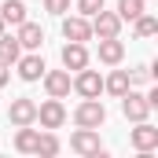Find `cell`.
<instances>
[{"instance_id":"obj_1","label":"cell","mask_w":158,"mask_h":158,"mask_svg":"<svg viewBox=\"0 0 158 158\" xmlns=\"http://www.w3.org/2000/svg\"><path fill=\"white\" fill-rule=\"evenodd\" d=\"M103 121H107V107H103L99 96L96 99H81L74 107V125H81V129H103Z\"/></svg>"},{"instance_id":"obj_2","label":"cell","mask_w":158,"mask_h":158,"mask_svg":"<svg viewBox=\"0 0 158 158\" xmlns=\"http://www.w3.org/2000/svg\"><path fill=\"white\" fill-rule=\"evenodd\" d=\"M70 88L77 92L81 99H96V96L103 92V77H99V70L81 66V70H74V77H70Z\"/></svg>"},{"instance_id":"obj_3","label":"cell","mask_w":158,"mask_h":158,"mask_svg":"<svg viewBox=\"0 0 158 158\" xmlns=\"http://www.w3.org/2000/svg\"><path fill=\"white\" fill-rule=\"evenodd\" d=\"M70 151H77L81 158H96V155H103L99 129H81V125H77V132L70 136Z\"/></svg>"},{"instance_id":"obj_4","label":"cell","mask_w":158,"mask_h":158,"mask_svg":"<svg viewBox=\"0 0 158 158\" xmlns=\"http://www.w3.org/2000/svg\"><path fill=\"white\" fill-rule=\"evenodd\" d=\"M118 99H121V114L132 121V125H136V121H147L151 110H155V107L147 103V96H143V92H132V88H129L125 96H118Z\"/></svg>"},{"instance_id":"obj_5","label":"cell","mask_w":158,"mask_h":158,"mask_svg":"<svg viewBox=\"0 0 158 158\" xmlns=\"http://www.w3.org/2000/svg\"><path fill=\"white\" fill-rule=\"evenodd\" d=\"M37 121H40V129H63V121H66V107H63V99L48 96L44 103H37Z\"/></svg>"},{"instance_id":"obj_6","label":"cell","mask_w":158,"mask_h":158,"mask_svg":"<svg viewBox=\"0 0 158 158\" xmlns=\"http://www.w3.org/2000/svg\"><path fill=\"white\" fill-rule=\"evenodd\" d=\"M88 26H92V37H121V19L118 11H96L92 19H88Z\"/></svg>"},{"instance_id":"obj_7","label":"cell","mask_w":158,"mask_h":158,"mask_svg":"<svg viewBox=\"0 0 158 158\" xmlns=\"http://www.w3.org/2000/svg\"><path fill=\"white\" fill-rule=\"evenodd\" d=\"M129 143H132L140 155H151V151H158V129L151 121H136V129L129 132Z\"/></svg>"},{"instance_id":"obj_8","label":"cell","mask_w":158,"mask_h":158,"mask_svg":"<svg viewBox=\"0 0 158 158\" xmlns=\"http://www.w3.org/2000/svg\"><path fill=\"white\" fill-rule=\"evenodd\" d=\"M7 121L19 129V125H37V103L30 99V96H19V99H11V107H7Z\"/></svg>"},{"instance_id":"obj_9","label":"cell","mask_w":158,"mask_h":158,"mask_svg":"<svg viewBox=\"0 0 158 158\" xmlns=\"http://www.w3.org/2000/svg\"><path fill=\"white\" fill-rule=\"evenodd\" d=\"M40 81H44V92L48 96H55V99H66L70 96V70L66 66L63 70H44Z\"/></svg>"},{"instance_id":"obj_10","label":"cell","mask_w":158,"mask_h":158,"mask_svg":"<svg viewBox=\"0 0 158 158\" xmlns=\"http://www.w3.org/2000/svg\"><path fill=\"white\" fill-rule=\"evenodd\" d=\"M96 55H99L103 66H121V59H125V44H121V37H99Z\"/></svg>"},{"instance_id":"obj_11","label":"cell","mask_w":158,"mask_h":158,"mask_svg":"<svg viewBox=\"0 0 158 158\" xmlns=\"http://www.w3.org/2000/svg\"><path fill=\"white\" fill-rule=\"evenodd\" d=\"M63 37L66 40H92V26H88V19L85 15H63Z\"/></svg>"},{"instance_id":"obj_12","label":"cell","mask_w":158,"mask_h":158,"mask_svg":"<svg viewBox=\"0 0 158 158\" xmlns=\"http://www.w3.org/2000/svg\"><path fill=\"white\" fill-rule=\"evenodd\" d=\"M59 59H63L66 70H81V66H88V48L81 40H66L63 52H59Z\"/></svg>"},{"instance_id":"obj_13","label":"cell","mask_w":158,"mask_h":158,"mask_svg":"<svg viewBox=\"0 0 158 158\" xmlns=\"http://www.w3.org/2000/svg\"><path fill=\"white\" fill-rule=\"evenodd\" d=\"M15 66H19V77H22V81H30V85H33V81H40V74L48 70V66H44V59H40L37 52H30V55H19V63H15Z\"/></svg>"},{"instance_id":"obj_14","label":"cell","mask_w":158,"mask_h":158,"mask_svg":"<svg viewBox=\"0 0 158 158\" xmlns=\"http://www.w3.org/2000/svg\"><path fill=\"white\" fill-rule=\"evenodd\" d=\"M15 37H19V44H22L26 52H40V44H44V30H40L37 22L26 19V22H19V33H15Z\"/></svg>"},{"instance_id":"obj_15","label":"cell","mask_w":158,"mask_h":158,"mask_svg":"<svg viewBox=\"0 0 158 158\" xmlns=\"http://www.w3.org/2000/svg\"><path fill=\"white\" fill-rule=\"evenodd\" d=\"M0 19H4V26H19V22H26L30 15H26V4H22V0H4V4H0Z\"/></svg>"},{"instance_id":"obj_16","label":"cell","mask_w":158,"mask_h":158,"mask_svg":"<svg viewBox=\"0 0 158 158\" xmlns=\"http://www.w3.org/2000/svg\"><path fill=\"white\" fill-rule=\"evenodd\" d=\"M132 88V81H129V70H110V77H103V92H110L114 99L125 96Z\"/></svg>"},{"instance_id":"obj_17","label":"cell","mask_w":158,"mask_h":158,"mask_svg":"<svg viewBox=\"0 0 158 158\" xmlns=\"http://www.w3.org/2000/svg\"><path fill=\"white\" fill-rule=\"evenodd\" d=\"M19 55H22V44H19V37H11V33L4 30V33H0V63L15 66V63H19Z\"/></svg>"},{"instance_id":"obj_18","label":"cell","mask_w":158,"mask_h":158,"mask_svg":"<svg viewBox=\"0 0 158 158\" xmlns=\"http://www.w3.org/2000/svg\"><path fill=\"white\" fill-rule=\"evenodd\" d=\"M59 151H63V140L55 136V129H48V132H40V136H37V147H33V155L52 158V155H59Z\"/></svg>"},{"instance_id":"obj_19","label":"cell","mask_w":158,"mask_h":158,"mask_svg":"<svg viewBox=\"0 0 158 158\" xmlns=\"http://www.w3.org/2000/svg\"><path fill=\"white\" fill-rule=\"evenodd\" d=\"M37 129L33 125H19V132H15V151H22V155H33V147H37Z\"/></svg>"},{"instance_id":"obj_20","label":"cell","mask_w":158,"mask_h":158,"mask_svg":"<svg viewBox=\"0 0 158 158\" xmlns=\"http://www.w3.org/2000/svg\"><path fill=\"white\" fill-rule=\"evenodd\" d=\"M132 26H136V37H155L158 33V19L151 11H140V15L132 19Z\"/></svg>"},{"instance_id":"obj_21","label":"cell","mask_w":158,"mask_h":158,"mask_svg":"<svg viewBox=\"0 0 158 158\" xmlns=\"http://www.w3.org/2000/svg\"><path fill=\"white\" fill-rule=\"evenodd\" d=\"M143 7H147V0H118V19L121 22H132Z\"/></svg>"},{"instance_id":"obj_22","label":"cell","mask_w":158,"mask_h":158,"mask_svg":"<svg viewBox=\"0 0 158 158\" xmlns=\"http://www.w3.org/2000/svg\"><path fill=\"white\" fill-rule=\"evenodd\" d=\"M151 77H155L151 66H132V70H129V81H132V85H147Z\"/></svg>"},{"instance_id":"obj_23","label":"cell","mask_w":158,"mask_h":158,"mask_svg":"<svg viewBox=\"0 0 158 158\" xmlns=\"http://www.w3.org/2000/svg\"><path fill=\"white\" fill-rule=\"evenodd\" d=\"M107 0H77V15H85V19H92L99 7H103Z\"/></svg>"},{"instance_id":"obj_24","label":"cell","mask_w":158,"mask_h":158,"mask_svg":"<svg viewBox=\"0 0 158 158\" xmlns=\"http://www.w3.org/2000/svg\"><path fill=\"white\" fill-rule=\"evenodd\" d=\"M44 11H48V15H59V19H63V15L70 11V0H44Z\"/></svg>"},{"instance_id":"obj_25","label":"cell","mask_w":158,"mask_h":158,"mask_svg":"<svg viewBox=\"0 0 158 158\" xmlns=\"http://www.w3.org/2000/svg\"><path fill=\"white\" fill-rule=\"evenodd\" d=\"M7 81H11V66H7V63H0V88H4Z\"/></svg>"},{"instance_id":"obj_26","label":"cell","mask_w":158,"mask_h":158,"mask_svg":"<svg viewBox=\"0 0 158 158\" xmlns=\"http://www.w3.org/2000/svg\"><path fill=\"white\" fill-rule=\"evenodd\" d=\"M4 30H7V26H4V19H0V33H4Z\"/></svg>"}]
</instances>
